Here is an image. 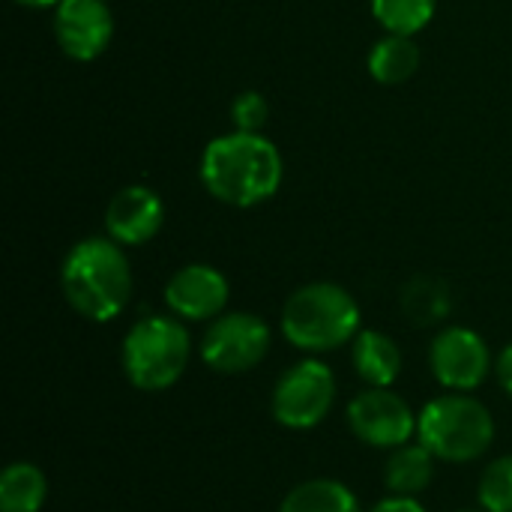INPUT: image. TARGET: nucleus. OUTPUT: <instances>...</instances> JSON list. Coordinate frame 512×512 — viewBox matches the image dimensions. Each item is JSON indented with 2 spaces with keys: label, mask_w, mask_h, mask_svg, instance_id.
Returning a JSON list of instances; mask_svg holds the SVG:
<instances>
[{
  "label": "nucleus",
  "mask_w": 512,
  "mask_h": 512,
  "mask_svg": "<svg viewBox=\"0 0 512 512\" xmlns=\"http://www.w3.org/2000/svg\"><path fill=\"white\" fill-rule=\"evenodd\" d=\"M204 189L231 207H258L282 186V156L261 132H228L207 144L201 156Z\"/></svg>",
  "instance_id": "f257e3e1"
},
{
  "label": "nucleus",
  "mask_w": 512,
  "mask_h": 512,
  "mask_svg": "<svg viewBox=\"0 0 512 512\" xmlns=\"http://www.w3.org/2000/svg\"><path fill=\"white\" fill-rule=\"evenodd\" d=\"M66 303L87 321H114L132 294V267L126 252L111 237H87L69 249L60 267Z\"/></svg>",
  "instance_id": "f03ea898"
},
{
  "label": "nucleus",
  "mask_w": 512,
  "mask_h": 512,
  "mask_svg": "<svg viewBox=\"0 0 512 512\" xmlns=\"http://www.w3.org/2000/svg\"><path fill=\"white\" fill-rule=\"evenodd\" d=\"M360 333V306L336 282L297 288L282 309V336L303 354H327Z\"/></svg>",
  "instance_id": "7ed1b4c3"
},
{
  "label": "nucleus",
  "mask_w": 512,
  "mask_h": 512,
  "mask_svg": "<svg viewBox=\"0 0 512 512\" xmlns=\"http://www.w3.org/2000/svg\"><path fill=\"white\" fill-rule=\"evenodd\" d=\"M417 441L441 462L468 465L489 453L495 441V420L480 399L468 393H447L420 411Z\"/></svg>",
  "instance_id": "20e7f679"
},
{
  "label": "nucleus",
  "mask_w": 512,
  "mask_h": 512,
  "mask_svg": "<svg viewBox=\"0 0 512 512\" xmlns=\"http://www.w3.org/2000/svg\"><path fill=\"white\" fill-rule=\"evenodd\" d=\"M192 357L189 330L180 318L168 315H147L135 321L123 339L120 363L132 387L144 393H159L174 387Z\"/></svg>",
  "instance_id": "39448f33"
},
{
  "label": "nucleus",
  "mask_w": 512,
  "mask_h": 512,
  "mask_svg": "<svg viewBox=\"0 0 512 512\" xmlns=\"http://www.w3.org/2000/svg\"><path fill=\"white\" fill-rule=\"evenodd\" d=\"M336 402V375L327 363L309 357L294 363L273 387L270 411L285 429L306 432L327 420Z\"/></svg>",
  "instance_id": "423d86ee"
},
{
  "label": "nucleus",
  "mask_w": 512,
  "mask_h": 512,
  "mask_svg": "<svg viewBox=\"0 0 512 512\" xmlns=\"http://www.w3.org/2000/svg\"><path fill=\"white\" fill-rule=\"evenodd\" d=\"M267 351L270 327L252 312L219 315L201 339V360L222 375H243L255 369L267 357Z\"/></svg>",
  "instance_id": "0eeeda50"
},
{
  "label": "nucleus",
  "mask_w": 512,
  "mask_h": 512,
  "mask_svg": "<svg viewBox=\"0 0 512 512\" xmlns=\"http://www.w3.org/2000/svg\"><path fill=\"white\" fill-rule=\"evenodd\" d=\"M414 408L390 387H369L348 402L351 432L375 450H399L417 435Z\"/></svg>",
  "instance_id": "6e6552de"
},
{
  "label": "nucleus",
  "mask_w": 512,
  "mask_h": 512,
  "mask_svg": "<svg viewBox=\"0 0 512 512\" xmlns=\"http://www.w3.org/2000/svg\"><path fill=\"white\" fill-rule=\"evenodd\" d=\"M429 366L435 381L450 393H471L489 378L492 354L480 333L468 327H447L432 339Z\"/></svg>",
  "instance_id": "1a4fd4ad"
},
{
  "label": "nucleus",
  "mask_w": 512,
  "mask_h": 512,
  "mask_svg": "<svg viewBox=\"0 0 512 512\" xmlns=\"http://www.w3.org/2000/svg\"><path fill=\"white\" fill-rule=\"evenodd\" d=\"M54 36L66 57L96 60L114 36V15L105 0H60L54 6Z\"/></svg>",
  "instance_id": "9d476101"
},
{
  "label": "nucleus",
  "mask_w": 512,
  "mask_h": 512,
  "mask_svg": "<svg viewBox=\"0 0 512 512\" xmlns=\"http://www.w3.org/2000/svg\"><path fill=\"white\" fill-rule=\"evenodd\" d=\"M228 294V279L210 264H186L165 285V303L180 321H216Z\"/></svg>",
  "instance_id": "9b49d317"
},
{
  "label": "nucleus",
  "mask_w": 512,
  "mask_h": 512,
  "mask_svg": "<svg viewBox=\"0 0 512 512\" xmlns=\"http://www.w3.org/2000/svg\"><path fill=\"white\" fill-rule=\"evenodd\" d=\"M162 222H165V207L150 186L120 189L105 210L108 237L117 240L120 246L150 243L162 231Z\"/></svg>",
  "instance_id": "f8f14e48"
},
{
  "label": "nucleus",
  "mask_w": 512,
  "mask_h": 512,
  "mask_svg": "<svg viewBox=\"0 0 512 512\" xmlns=\"http://www.w3.org/2000/svg\"><path fill=\"white\" fill-rule=\"evenodd\" d=\"M351 363L366 387H393L402 372V351L387 333L360 330L351 342Z\"/></svg>",
  "instance_id": "ddd939ff"
},
{
  "label": "nucleus",
  "mask_w": 512,
  "mask_h": 512,
  "mask_svg": "<svg viewBox=\"0 0 512 512\" xmlns=\"http://www.w3.org/2000/svg\"><path fill=\"white\" fill-rule=\"evenodd\" d=\"M432 480H435V456L423 444H405L399 450H390L384 468V483L390 495L417 498L420 492L429 489Z\"/></svg>",
  "instance_id": "4468645a"
},
{
  "label": "nucleus",
  "mask_w": 512,
  "mask_h": 512,
  "mask_svg": "<svg viewBox=\"0 0 512 512\" xmlns=\"http://www.w3.org/2000/svg\"><path fill=\"white\" fill-rule=\"evenodd\" d=\"M420 69V48L414 42V36H402V33H390L387 39L375 42L372 54H369V72L378 84H405L408 78H414V72Z\"/></svg>",
  "instance_id": "2eb2a0df"
},
{
  "label": "nucleus",
  "mask_w": 512,
  "mask_h": 512,
  "mask_svg": "<svg viewBox=\"0 0 512 512\" xmlns=\"http://www.w3.org/2000/svg\"><path fill=\"white\" fill-rule=\"evenodd\" d=\"M48 498V477L33 462H12L0 477V512H39Z\"/></svg>",
  "instance_id": "dca6fc26"
},
{
  "label": "nucleus",
  "mask_w": 512,
  "mask_h": 512,
  "mask_svg": "<svg viewBox=\"0 0 512 512\" xmlns=\"http://www.w3.org/2000/svg\"><path fill=\"white\" fill-rule=\"evenodd\" d=\"M279 512H360V501L339 480H306L285 495Z\"/></svg>",
  "instance_id": "f3484780"
},
{
  "label": "nucleus",
  "mask_w": 512,
  "mask_h": 512,
  "mask_svg": "<svg viewBox=\"0 0 512 512\" xmlns=\"http://www.w3.org/2000/svg\"><path fill=\"white\" fill-rule=\"evenodd\" d=\"M402 306H405V315L417 327H429V324H438L441 318H447V312H450V291H447L444 282L420 276V279H414L405 288Z\"/></svg>",
  "instance_id": "a211bd4d"
},
{
  "label": "nucleus",
  "mask_w": 512,
  "mask_h": 512,
  "mask_svg": "<svg viewBox=\"0 0 512 512\" xmlns=\"http://www.w3.org/2000/svg\"><path fill=\"white\" fill-rule=\"evenodd\" d=\"M438 0H372V12L378 24L390 33L414 36L420 33L432 15H435Z\"/></svg>",
  "instance_id": "6ab92c4d"
},
{
  "label": "nucleus",
  "mask_w": 512,
  "mask_h": 512,
  "mask_svg": "<svg viewBox=\"0 0 512 512\" xmlns=\"http://www.w3.org/2000/svg\"><path fill=\"white\" fill-rule=\"evenodd\" d=\"M477 498H480V510L512 512V456L495 459L480 474Z\"/></svg>",
  "instance_id": "aec40b11"
},
{
  "label": "nucleus",
  "mask_w": 512,
  "mask_h": 512,
  "mask_svg": "<svg viewBox=\"0 0 512 512\" xmlns=\"http://www.w3.org/2000/svg\"><path fill=\"white\" fill-rule=\"evenodd\" d=\"M267 114H270V108H267L264 96L255 93V90L240 93L234 99V105H231V117H234L240 132H258L267 123Z\"/></svg>",
  "instance_id": "412c9836"
},
{
  "label": "nucleus",
  "mask_w": 512,
  "mask_h": 512,
  "mask_svg": "<svg viewBox=\"0 0 512 512\" xmlns=\"http://www.w3.org/2000/svg\"><path fill=\"white\" fill-rule=\"evenodd\" d=\"M369 512H426V507L417 501V498H408V495H390L384 501H378Z\"/></svg>",
  "instance_id": "4be33fe9"
},
{
  "label": "nucleus",
  "mask_w": 512,
  "mask_h": 512,
  "mask_svg": "<svg viewBox=\"0 0 512 512\" xmlns=\"http://www.w3.org/2000/svg\"><path fill=\"white\" fill-rule=\"evenodd\" d=\"M495 372H498V381H501L504 393L512 399V345H507L501 351V357L495 360Z\"/></svg>",
  "instance_id": "5701e85b"
},
{
  "label": "nucleus",
  "mask_w": 512,
  "mask_h": 512,
  "mask_svg": "<svg viewBox=\"0 0 512 512\" xmlns=\"http://www.w3.org/2000/svg\"><path fill=\"white\" fill-rule=\"evenodd\" d=\"M21 6H30V9H48V6H57L60 0H15Z\"/></svg>",
  "instance_id": "b1692460"
},
{
  "label": "nucleus",
  "mask_w": 512,
  "mask_h": 512,
  "mask_svg": "<svg viewBox=\"0 0 512 512\" xmlns=\"http://www.w3.org/2000/svg\"><path fill=\"white\" fill-rule=\"evenodd\" d=\"M462 512H486V510H462Z\"/></svg>",
  "instance_id": "393cba45"
}]
</instances>
